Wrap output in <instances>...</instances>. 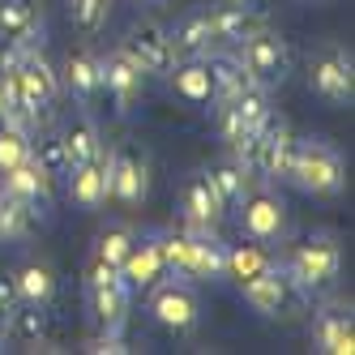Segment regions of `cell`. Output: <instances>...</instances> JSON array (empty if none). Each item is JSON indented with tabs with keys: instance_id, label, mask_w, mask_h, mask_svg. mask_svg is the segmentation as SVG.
Instances as JSON below:
<instances>
[{
	"instance_id": "4dcf8cb0",
	"label": "cell",
	"mask_w": 355,
	"mask_h": 355,
	"mask_svg": "<svg viewBox=\"0 0 355 355\" xmlns=\"http://www.w3.org/2000/svg\"><path fill=\"white\" fill-rule=\"evenodd\" d=\"M112 17V0H69V21L82 35H98Z\"/></svg>"
},
{
	"instance_id": "44dd1931",
	"label": "cell",
	"mask_w": 355,
	"mask_h": 355,
	"mask_svg": "<svg viewBox=\"0 0 355 355\" xmlns=\"http://www.w3.org/2000/svg\"><path fill=\"white\" fill-rule=\"evenodd\" d=\"M90 317L98 321V329H116L129 317V283L124 278H107V283H90Z\"/></svg>"
},
{
	"instance_id": "4316f807",
	"label": "cell",
	"mask_w": 355,
	"mask_h": 355,
	"mask_svg": "<svg viewBox=\"0 0 355 355\" xmlns=\"http://www.w3.org/2000/svg\"><path fill=\"white\" fill-rule=\"evenodd\" d=\"M266 266H274V257L252 240V244H236V248H223V274H232L236 283H248L252 274H261Z\"/></svg>"
},
{
	"instance_id": "f1b7e54d",
	"label": "cell",
	"mask_w": 355,
	"mask_h": 355,
	"mask_svg": "<svg viewBox=\"0 0 355 355\" xmlns=\"http://www.w3.org/2000/svg\"><path fill=\"white\" fill-rule=\"evenodd\" d=\"M60 141H64L69 167H73V163H86V159H94V155H103V137H98V129H94L90 120H73L69 129L60 133Z\"/></svg>"
},
{
	"instance_id": "ffe728a7",
	"label": "cell",
	"mask_w": 355,
	"mask_h": 355,
	"mask_svg": "<svg viewBox=\"0 0 355 355\" xmlns=\"http://www.w3.org/2000/svg\"><path fill=\"white\" fill-rule=\"evenodd\" d=\"M43 31L39 0H0V39L9 47H26Z\"/></svg>"
},
{
	"instance_id": "8992f818",
	"label": "cell",
	"mask_w": 355,
	"mask_h": 355,
	"mask_svg": "<svg viewBox=\"0 0 355 355\" xmlns=\"http://www.w3.org/2000/svg\"><path fill=\"white\" fill-rule=\"evenodd\" d=\"M287 180H295L304 193H334L343 189V155L325 141H295Z\"/></svg>"
},
{
	"instance_id": "277c9868",
	"label": "cell",
	"mask_w": 355,
	"mask_h": 355,
	"mask_svg": "<svg viewBox=\"0 0 355 355\" xmlns=\"http://www.w3.org/2000/svg\"><path fill=\"white\" fill-rule=\"evenodd\" d=\"M291 159H295V133L283 116L270 112L266 124L257 129V137H252L244 163L252 167V175H261V180H287Z\"/></svg>"
},
{
	"instance_id": "7c38bea8",
	"label": "cell",
	"mask_w": 355,
	"mask_h": 355,
	"mask_svg": "<svg viewBox=\"0 0 355 355\" xmlns=\"http://www.w3.org/2000/svg\"><path fill=\"white\" fill-rule=\"evenodd\" d=\"M150 313H155L159 325L175 329V334H184V329L197 325L201 317V304H197V291L189 283H155V295H150Z\"/></svg>"
},
{
	"instance_id": "e0dca14e",
	"label": "cell",
	"mask_w": 355,
	"mask_h": 355,
	"mask_svg": "<svg viewBox=\"0 0 355 355\" xmlns=\"http://www.w3.org/2000/svg\"><path fill=\"white\" fill-rule=\"evenodd\" d=\"M171 35V47H175V60H189V56H210L214 47V17H210V5L206 9H189L180 21H175Z\"/></svg>"
},
{
	"instance_id": "8fae6325",
	"label": "cell",
	"mask_w": 355,
	"mask_h": 355,
	"mask_svg": "<svg viewBox=\"0 0 355 355\" xmlns=\"http://www.w3.org/2000/svg\"><path fill=\"white\" fill-rule=\"evenodd\" d=\"M98 82H103V90L112 94L116 112H129L141 98V90H146V73H141V64L124 52V47H116V52L98 56Z\"/></svg>"
},
{
	"instance_id": "8d00e7d4",
	"label": "cell",
	"mask_w": 355,
	"mask_h": 355,
	"mask_svg": "<svg viewBox=\"0 0 355 355\" xmlns=\"http://www.w3.org/2000/svg\"><path fill=\"white\" fill-rule=\"evenodd\" d=\"M17 304H21V295H17V283L0 274V321H5V325H9V317L17 313Z\"/></svg>"
},
{
	"instance_id": "52a82bcc",
	"label": "cell",
	"mask_w": 355,
	"mask_h": 355,
	"mask_svg": "<svg viewBox=\"0 0 355 355\" xmlns=\"http://www.w3.org/2000/svg\"><path fill=\"white\" fill-rule=\"evenodd\" d=\"M309 86H313V94H321L325 103H334V107L351 103V94H355V64H351V52L343 43H325L321 52L309 60Z\"/></svg>"
},
{
	"instance_id": "f546056e",
	"label": "cell",
	"mask_w": 355,
	"mask_h": 355,
	"mask_svg": "<svg viewBox=\"0 0 355 355\" xmlns=\"http://www.w3.org/2000/svg\"><path fill=\"white\" fill-rule=\"evenodd\" d=\"M31 214H35V206H26V201L13 197V193H0V240H17V236H26Z\"/></svg>"
},
{
	"instance_id": "7402d4cb",
	"label": "cell",
	"mask_w": 355,
	"mask_h": 355,
	"mask_svg": "<svg viewBox=\"0 0 355 355\" xmlns=\"http://www.w3.org/2000/svg\"><path fill=\"white\" fill-rule=\"evenodd\" d=\"M317 347L329 355H351L355 351V329H351V313L347 309H321L313 321Z\"/></svg>"
},
{
	"instance_id": "e575fe53",
	"label": "cell",
	"mask_w": 355,
	"mask_h": 355,
	"mask_svg": "<svg viewBox=\"0 0 355 355\" xmlns=\"http://www.w3.org/2000/svg\"><path fill=\"white\" fill-rule=\"evenodd\" d=\"M43 171H47V180H56V175H69V155H64V141L52 137V141H43L39 146V155H31Z\"/></svg>"
},
{
	"instance_id": "603a6c76",
	"label": "cell",
	"mask_w": 355,
	"mask_h": 355,
	"mask_svg": "<svg viewBox=\"0 0 355 355\" xmlns=\"http://www.w3.org/2000/svg\"><path fill=\"white\" fill-rule=\"evenodd\" d=\"M0 124H17V129L31 124V112L21 103L17 86V47H9V56H0Z\"/></svg>"
},
{
	"instance_id": "ba28073f",
	"label": "cell",
	"mask_w": 355,
	"mask_h": 355,
	"mask_svg": "<svg viewBox=\"0 0 355 355\" xmlns=\"http://www.w3.org/2000/svg\"><path fill=\"white\" fill-rule=\"evenodd\" d=\"M17 86H21V103H26L31 120L39 116H52L56 107V94H60V78L56 69L43 60L39 47H17Z\"/></svg>"
},
{
	"instance_id": "484cf974",
	"label": "cell",
	"mask_w": 355,
	"mask_h": 355,
	"mask_svg": "<svg viewBox=\"0 0 355 355\" xmlns=\"http://www.w3.org/2000/svg\"><path fill=\"white\" fill-rule=\"evenodd\" d=\"M47 189H52V180H47V171H43L35 159H26V163H17V167L5 171V193L21 197L26 206H39V201H47Z\"/></svg>"
},
{
	"instance_id": "9c48e42d",
	"label": "cell",
	"mask_w": 355,
	"mask_h": 355,
	"mask_svg": "<svg viewBox=\"0 0 355 355\" xmlns=\"http://www.w3.org/2000/svg\"><path fill=\"white\" fill-rule=\"evenodd\" d=\"M107 189L124 206H137L150 193V163L137 146H116L107 155Z\"/></svg>"
},
{
	"instance_id": "d590c367",
	"label": "cell",
	"mask_w": 355,
	"mask_h": 355,
	"mask_svg": "<svg viewBox=\"0 0 355 355\" xmlns=\"http://www.w3.org/2000/svg\"><path fill=\"white\" fill-rule=\"evenodd\" d=\"M9 321L17 325L21 338H43V313H39V304H35V309H21V304H17V313Z\"/></svg>"
},
{
	"instance_id": "2e32d148",
	"label": "cell",
	"mask_w": 355,
	"mask_h": 355,
	"mask_svg": "<svg viewBox=\"0 0 355 355\" xmlns=\"http://www.w3.org/2000/svg\"><path fill=\"white\" fill-rule=\"evenodd\" d=\"M167 78H171L175 94L189 98V103H197V107L218 103V82H214V64H210V56H189L184 64H175Z\"/></svg>"
},
{
	"instance_id": "3957f363",
	"label": "cell",
	"mask_w": 355,
	"mask_h": 355,
	"mask_svg": "<svg viewBox=\"0 0 355 355\" xmlns=\"http://www.w3.org/2000/svg\"><path fill=\"white\" fill-rule=\"evenodd\" d=\"M283 270L295 278L304 291H325V287H334V278H338V270H343V248H338L334 236L317 232V236L300 240V244L291 248V257H287Z\"/></svg>"
},
{
	"instance_id": "9a60e30c",
	"label": "cell",
	"mask_w": 355,
	"mask_h": 355,
	"mask_svg": "<svg viewBox=\"0 0 355 355\" xmlns=\"http://www.w3.org/2000/svg\"><path fill=\"white\" fill-rule=\"evenodd\" d=\"M180 201H184V218H189L193 232H214L223 210H227L223 201H218V193H214V184H210V171H193L189 180H184Z\"/></svg>"
},
{
	"instance_id": "f35d334b",
	"label": "cell",
	"mask_w": 355,
	"mask_h": 355,
	"mask_svg": "<svg viewBox=\"0 0 355 355\" xmlns=\"http://www.w3.org/2000/svg\"><path fill=\"white\" fill-rule=\"evenodd\" d=\"M0 338H5V321H0Z\"/></svg>"
},
{
	"instance_id": "cb8c5ba5",
	"label": "cell",
	"mask_w": 355,
	"mask_h": 355,
	"mask_svg": "<svg viewBox=\"0 0 355 355\" xmlns=\"http://www.w3.org/2000/svg\"><path fill=\"white\" fill-rule=\"evenodd\" d=\"M210 184H214V193H218V201L227 210L232 206H240V201L248 197V184H252V167L244 163V159H223L218 167H210Z\"/></svg>"
},
{
	"instance_id": "d6a6232c",
	"label": "cell",
	"mask_w": 355,
	"mask_h": 355,
	"mask_svg": "<svg viewBox=\"0 0 355 355\" xmlns=\"http://www.w3.org/2000/svg\"><path fill=\"white\" fill-rule=\"evenodd\" d=\"M31 155H35V146L26 141V129H17V124H0V171L26 163Z\"/></svg>"
},
{
	"instance_id": "d4e9b609",
	"label": "cell",
	"mask_w": 355,
	"mask_h": 355,
	"mask_svg": "<svg viewBox=\"0 0 355 355\" xmlns=\"http://www.w3.org/2000/svg\"><path fill=\"white\" fill-rule=\"evenodd\" d=\"M64 86L78 94V98H94L98 90H103V82H98V56L90 52V47H73V52L64 56Z\"/></svg>"
},
{
	"instance_id": "ac0fdd59",
	"label": "cell",
	"mask_w": 355,
	"mask_h": 355,
	"mask_svg": "<svg viewBox=\"0 0 355 355\" xmlns=\"http://www.w3.org/2000/svg\"><path fill=\"white\" fill-rule=\"evenodd\" d=\"M171 274V266H167V257H163V248H159V240H146V244H137L133 240V248H129V257L120 261V278L129 287H155V283H163V278Z\"/></svg>"
},
{
	"instance_id": "7a4b0ae2",
	"label": "cell",
	"mask_w": 355,
	"mask_h": 355,
	"mask_svg": "<svg viewBox=\"0 0 355 355\" xmlns=\"http://www.w3.org/2000/svg\"><path fill=\"white\" fill-rule=\"evenodd\" d=\"M240 287H244V300L261 317H270V321H278V317L287 321V317L304 313V304H309V291H304L283 266H266L261 274H252L248 283H240Z\"/></svg>"
},
{
	"instance_id": "30bf717a",
	"label": "cell",
	"mask_w": 355,
	"mask_h": 355,
	"mask_svg": "<svg viewBox=\"0 0 355 355\" xmlns=\"http://www.w3.org/2000/svg\"><path fill=\"white\" fill-rule=\"evenodd\" d=\"M124 52H129L146 78H167V73L175 69V47H171V35L159 26V21H137V26L129 31V39L120 43Z\"/></svg>"
},
{
	"instance_id": "d6986e66",
	"label": "cell",
	"mask_w": 355,
	"mask_h": 355,
	"mask_svg": "<svg viewBox=\"0 0 355 355\" xmlns=\"http://www.w3.org/2000/svg\"><path fill=\"white\" fill-rule=\"evenodd\" d=\"M69 193L86 210L103 206V201L112 197V189H107V150H103V155H94V159H86V163H73L69 167Z\"/></svg>"
},
{
	"instance_id": "74e56055",
	"label": "cell",
	"mask_w": 355,
	"mask_h": 355,
	"mask_svg": "<svg viewBox=\"0 0 355 355\" xmlns=\"http://www.w3.org/2000/svg\"><path fill=\"white\" fill-rule=\"evenodd\" d=\"M141 5H163V0H141Z\"/></svg>"
},
{
	"instance_id": "5bb4252c",
	"label": "cell",
	"mask_w": 355,
	"mask_h": 355,
	"mask_svg": "<svg viewBox=\"0 0 355 355\" xmlns=\"http://www.w3.org/2000/svg\"><path fill=\"white\" fill-rule=\"evenodd\" d=\"M214 17V43H244L252 31L266 26V5L261 0H218L210 9Z\"/></svg>"
},
{
	"instance_id": "1f68e13d",
	"label": "cell",
	"mask_w": 355,
	"mask_h": 355,
	"mask_svg": "<svg viewBox=\"0 0 355 355\" xmlns=\"http://www.w3.org/2000/svg\"><path fill=\"white\" fill-rule=\"evenodd\" d=\"M133 240H137V236L129 232V227H107V232H103V236L94 240V257L120 270V261L129 257V248H133Z\"/></svg>"
},
{
	"instance_id": "5b68a950",
	"label": "cell",
	"mask_w": 355,
	"mask_h": 355,
	"mask_svg": "<svg viewBox=\"0 0 355 355\" xmlns=\"http://www.w3.org/2000/svg\"><path fill=\"white\" fill-rule=\"evenodd\" d=\"M163 257L171 270H180L189 278H218L223 274V244L214 232H189V236H163L159 240Z\"/></svg>"
},
{
	"instance_id": "6da1fadb",
	"label": "cell",
	"mask_w": 355,
	"mask_h": 355,
	"mask_svg": "<svg viewBox=\"0 0 355 355\" xmlns=\"http://www.w3.org/2000/svg\"><path fill=\"white\" fill-rule=\"evenodd\" d=\"M240 69L248 73V82L252 86H283L287 82V73H291V43L278 35V31H252L244 43H240Z\"/></svg>"
},
{
	"instance_id": "4fadbf2b",
	"label": "cell",
	"mask_w": 355,
	"mask_h": 355,
	"mask_svg": "<svg viewBox=\"0 0 355 355\" xmlns=\"http://www.w3.org/2000/svg\"><path fill=\"white\" fill-rule=\"evenodd\" d=\"M240 214H244V236L248 240H257V244H270V240H278L287 232V206H283V197L278 193H270V189H257L252 193L248 189V197L240 201Z\"/></svg>"
},
{
	"instance_id": "836d02e7",
	"label": "cell",
	"mask_w": 355,
	"mask_h": 355,
	"mask_svg": "<svg viewBox=\"0 0 355 355\" xmlns=\"http://www.w3.org/2000/svg\"><path fill=\"white\" fill-rule=\"evenodd\" d=\"M210 64H214V82H218V103H223V98H232V94H240L248 86V73L240 69L236 56H223V60H210Z\"/></svg>"
},
{
	"instance_id": "83f0119b",
	"label": "cell",
	"mask_w": 355,
	"mask_h": 355,
	"mask_svg": "<svg viewBox=\"0 0 355 355\" xmlns=\"http://www.w3.org/2000/svg\"><path fill=\"white\" fill-rule=\"evenodd\" d=\"M13 283H17L21 304H47V300L56 295V274L47 270V266H39V261H26L13 274Z\"/></svg>"
}]
</instances>
